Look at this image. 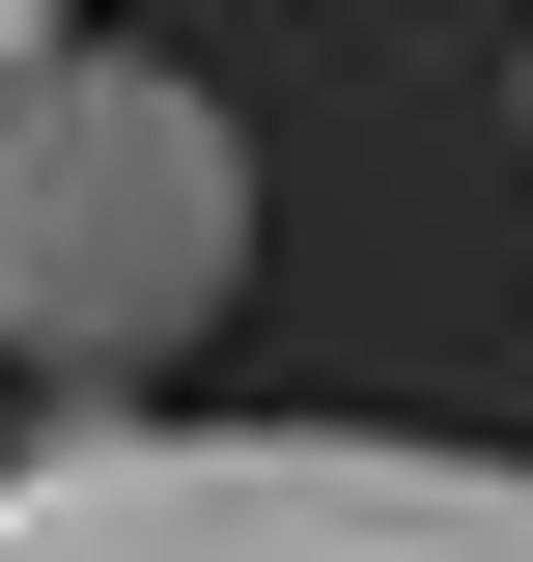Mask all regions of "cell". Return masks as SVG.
<instances>
[{
  "label": "cell",
  "instance_id": "cell-1",
  "mask_svg": "<svg viewBox=\"0 0 533 562\" xmlns=\"http://www.w3.org/2000/svg\"><path fill=\"white\" fill-rule=\"evenodd\" d=\"M225 281H253V140H225V85L29 29V57H0V338L57 366V394H140L169 338H225Z\"/></svg>",
  "mask_w": 533,
  "mask_h": 562
},
{
  "label": "cell",
  "instance_id": "cell-2",
  "mask_svg": "<svg viewBox=\"0 0 533 562\" xmlns=\"http://www.w3.org/2000/svg\"><path fill=\"white\" fill-rule=\"evenodd\" d=\"M0 562H533V450L394 422H57L0 479Z\"/></svg>",
  "mask_w": 533,
  "mask_h": 562
},
{
  "label": "cell",
  "instance_id": "cell-3",
  "mask_svg": "<svg viewBox=\"0 0 533 562\" xmlns=\"http://www.w3.org/2000/svg\"><path fill=\"white\" fill-rule=\"evenodd\" d=\"M29 29H57V0H0V57H29Z\"/></svg>",
  "mask_w": 533,
  "mask_h": 562
}]
</instances>
